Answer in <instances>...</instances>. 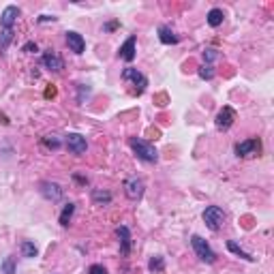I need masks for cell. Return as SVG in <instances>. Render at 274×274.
<instances>
[{
    "label": "cell",
    "mask_w": 274,
    "mask_h": 274,
    "mask_svg": "<svg viewBox=\"0 0 274 274\" xmlns=\"http://www.w3.org/2000/svg\"><path fill=\"white\" fill-rule=\"evenodd\" d=\"M129 146H131V150L137 154V159L143 161V163H156L159 161V152H156V148L152 146V143H148L143 139H137V137H131V139H129Z\"/></svg>",
    "instance_id": "obj_1"
},
{
    "label": "cell",
    "mask_w": 274,
    "mask_h": 274,
    "mask_svg": "<svg viewBox=\"0 0 274 274\" xmlns=\"http://www.w3.org/2000/svg\"><path fill=\"white\" fill-rule=\"evenodd\" d=\"M191 246H193L195 255H197L204 264H214V262H217V253L210 249V244H208L201 236H191Z\"/></svg>",
    "instance_id": "obj_2"
},
{
    "label": "cell",
    "mask_w": 274,
    "mask_h": 274,
    "mask_svg": "<svg viewBox=\"0 0 274 274\" xmlns=\"http://www.w3.org/2000/svg\"><path fill=\"white\" fill-rule=\"evenodd\" d=\"M204 223L210 231H219L225 223V212L219 206H208L204 210Z\"/></svg>",
    "instance_id": "obj_3"
},
{
    "label": "cell",
    "mask_w": 274,
    "mask_h": 274,
    "mask_svg": "<svg viewBox=\"0 0 274 274\" xmlns=\"http://www.w3.org/2000/svg\"><path fill=\"white\" fill-rule=\"evenodd\" d=\"M122 80L129 82L133 86V94H141L143 90H146V86H148L146 75L139 73V71L133 69V67H127L125 71H122Z\"/></svg>",
    "instance_id": "obj_4"
},
{
    "label": "cell",
    "mask_w": 274,
    "mask_h": 274,
    "mask_svg": "<svg viewBox=\"0 0 274 274\" xmlns=\"http://www.w3.org/2000/svg\"><path fill=\"white\" fill-rule=\"evenodd\" d=\"M259 152H262V139H257V137H251V139L236 143V156H240V159L259 156Z\"/></svg>",
    "instance_id": "obj_5"
},
{
    "label": "cell",
    "mask_w": 274,
    "mask_h": 274,
    "mask_svg": "<svg viewBox=\"0 0 274 274\" xmlns=\"http://www.w3.org/2000/svg\"><path fill=\"white\" fill-rule=\"evenodd\" d=\"M143 191H146V184H143L141 178L133 176V178H127L125 180V195L131 201H139L143 197Z\"/></svg>",
    "instance_id": "obj_6"
},
{
    "label": "cell",
    "mask_w": 274,
    "mask_h": 274,
    "mask_svg": "<svg viewBox=\"0 0 274 274\" xmlns=\"http://www.w3.org/2000/svg\"><path fill=\"white\" fill-rule=\"evenodd\" d=\"M233 122H236V112H233V107H229V105H225L217 114V118H214V125H217L219 131H227Z\"/></svg>",
    "instance_id": "obj_7"
},
{
    "label": "cell",
    "mask_w": 274,
    "mask_h": 274,
    "mask_svg": "<svg viewBox=\"0 0 274 274\" xmlns=\"http://www.w3.org/2000/svg\"><path fill=\"white\" fill-rule=\"evenodd\" d=\"M64 143H67L69 152H73V154H84V152L88 150V141H86V137L80 135V133H69V135H67V139H64Z\"/></svg>",
    "instance_id": "obj_8"
},
{
    "label": "cell",
    "mask_w": 274,
    "mask_h": 274,
    "mask_svg": "<svg viewBox=\"0 0 274 274\" xmlns=\"http://www.w3.org/2000/svg\"><path fill=\"white\" fill-rule=\"evenodd\" d=\"M41 62H43V67L45 69H49V71H54V73H60V71L64 69V62H62V58L56 54V51H45L43 58H41Z\"/></svg>",
    "instance_id": "obj_9"
},
{
    "label": "cell",
    "mask_w": 274,
    "mask_h": 274,
    "mask_svg": "<svg viewBox=\"0 0 274 274\" xmlns=\"http://www.w3.org/2000/svg\"><path fill=\"white\" fill-rule=\"evenodd\" d=\"M116 236L120 238V255L129 257L131 255V231H129V227L120 225L118 229H116Z\"/></svg>",
    "instance_id": "obj_10"
},
{
    "label": "cell",
    "mask_w": 274,
    "mask_h": 274,
    "mask_svg": "<svg viewBox=\"0 0 274 274\" xmlns=\"http://www.w3.org/2000/svg\"><path fill=\"white\" fill-rule=\"evenodd\" d=\"M67 45H69V49L73 51V54H84V49H86V41H84V37L80 35V32H75V30L67 32Z\"/></svg>",
    "instance_id": "obj_11"
},
{
    "label": "cell",
    "mask_w": 274,
    "mask_h": 274,
    "mask_svg": "<svg viewBox=\"0 0 274 274\" xmlns=\"http://www.w3.org/2000/svg\"><path fill=\"white\" fill-rule=\"evenodd\" d=\"M41 193H43V197L45 199H49V201H58L62 197V188L58 182H43L41 184Z\"/></svg>",
    "instance_id": "obj_12"
},
{
    "label": "cell",
    "mask_w": 274,
    "mask_h": 274,
    "mask_svg": "<svg viewBox=\"0 0 274 274\" xmlns=\"http://www.w3.org/2000/svg\"><path fill=\"white\" fill-rule=\"evenodd\" d=\"M19 17V9L15 4H9L6 9L2 11V17H0V24H2V28H13Z\"/></svg>",
    "instance_id": "obj_13"
},
{
    "label": "cell",
    "mask_w": 274,
    "mask_h": 274,
    "mask_svg": "<svg viewBox=\"0 0 274 274\" xmlns=\"http://www.w3.org/2000/svg\"><path fill=\"white\" fill-rule=\"evenodd\" d=\"M135 45H137V39H135V37H129L127 41L122 43L118 56H120L125 62H133V60H135Z\"/></svg>",
    "instance_id": "obj_14"
},
{
    "label": "cell",
    "mask_w": 274,
    "mask_h": 274,
    "mask_svg": "<svg viewBox=\"0 0 274 274\" xmlns=\"http://www.w3.org/2000/svg\"><path fill=\"white\" fill-rule=\"evenodd\" d=\"M159 39H161L163 45H176V43L180 41V37L176 35L169 26H161V28H159Z\"/></svg>",
    "instance_id": "obj_15"
},
{
    "label": "cell",
    "mask_w": 274,
    "mask_h": 274,
    "mask_svg": "<svg viewBox=\"0 0 274 274\" xmlns=\"http://www.w3.org/2000/svg\"><path fill=\"white\" fill-rule=\"evenodd\" d=\"M112 201V193L109 191H101V188H94L92 191V204L94 206H107Z\"/></svg>",
    "instance_id": "obj_16"
},
{
    "label": "cell",
    "mask_w": 274,
    "mask_h": 274,
    "mask_svg": "<svg viewBox=\"0 0 274 274\" xmlns=\"http://www.w3.org/2000/svg\"><path fill=\"white\" fill-rule=\"evenodd\" d=\"M223 19H225L223 9H212L210 13H208V24H210L212 28H219V26L223 24Z\"/></svg>",
    "instance_id": "obj_17"
},
{
    "label": "cell",
    "mask_w": 274,
    "mask_h": 274,
    "mask_svg": "<svg viewBox=\"0 0 274 274\" xmlns=\"http://www.w3.org/2000/svg\"><path fill=\"white\" fill-rule=\"evenodd\" d=\"M13 41V28H2L0 32V54H6V47H9V43Z\"/></svg>",
    "instance_id": "obj_18"
},
{
    "label": "cell",
    "mask_w": 274,
    "mask_h": 274,
    "mask_svg": "<svg viewBox=\"0 0 274 274\" xmlns=\"http://www.w3.org/2000/svg\"><path fill=\"white\" fill-rule=\"evenodd\" d=\"M227 249H229V251H231L233 255H236V257L244 259V262H255V257H251V255H249V253H246V251H242V249H240V246H238L236 242H233V240H229V242H227Z\"/></svg>",
    "instance_id": "obj_19"
},
{
    "label": "cell",
    "mask_w": 274,
    "mask_h": 274,
    "mask_svg": "<svg viewBox=\"0 0 274 274\" xmlns=\"http://www.w3.org/2000/svg\"><path fill=\"white\" fill-rule=\"evenodd\" d=\"M73 212H75V204H69L62 208V212H60V225L62 227H69V223H71V219H73Z\"/></svg>",
    "instance_id": "obj_20"
},
{
    "label": "cell",
    "mask_w": 274,
    "mask_h": 274,
    "mask_svg": "<svg viewBox=\"0 0 274 274\" xmlns=\"http://www.w3.org/2000/svg\"><path fill=\"white\" fill-rule=\"evenodd\" d=\"M22 255H24V257H28V259H32V257H37V255H39V249L30 242V240H24V242H22Z\"/></svg>",
    "instance_id": "obj_21"
},
{
    "label": "cell",
    "mask_w": 274,
    "mask_h": 274,
    "mask_svg": "<svg viewBox=\"0 0 274 274\" xmlns=\"http://www.w3.org/2000/svg\"><path fill=\"white\" fill-rule=\"evenodd\" d=\"M148 270L150 272H163V270H165V259H163V257H152V259H150V262H148Z\"/></svg>",
    "instance_id": "obj_22"
},
{
    "label": "cell",
    "mask_w": 274,
    "mask_h": 274,
    "mask_svg": "<svg viewBox=\"0 0 274 274\" xmlns=\"http://www.w3.org/2000/svg\"><path fill=\"white\" fill-rule=\"evenodd\" d=\"M43 143H45V146H47L49 150H56V148H60V137H58V135H45L43 137Z\"/></svg>",
    "instance_id": "obj_23"
},
{
    "label": "cell",
    "mask_w": 274,
    "mask_h": 274,
    "mask_svg": "<svg viewBox=\"0 0 274 274\" xmlns=\"http://www.w3.org/2000/svg\"><path fill=\"white\" fill-rule=\"evenodd\" d=\"M0 268H2V274H15V257H6Z\"/></svg>",
    "instance_id": "obj_24"
},
{
    "label": "cell",
    "mask_w": 274,
    "mask_h": 274,
    "mask_svg": "<svg viewBox=\"0 0 274 274\" xmlns=\"http://www.w3.org/2000/svg\"><path fill=\"white\" fill-rule=\"evenodd\" d=\"M197 73H199L201 80H212V77H214V69H212V64H201Z\"/></svg>",
    "instance_id": "obj_25"
},
{
    "label": "cell",
    "mask_w": 274,
    "mask_h": 274,
    "mask_svg": "<svg viewBox=\"0 0 274 274\" xmlns=\"http://www.w3.org/2000/svg\"><path fill=\"white\" fill-rule=\"evenodd\" d=\"M217 58H219V54H217V49H212V47H208L206 51H204V64H210L212 60H217Z\"/></svg>",
    "instance_id": "obj_26"
},
{
    "label": "cell",
    "mask_w": 274,
    "mask_h": 274,
    "mask_svg": "<svg viewBox=\"0 0 274 274\" xmlns=\"http://www.w3.org/2000/svg\"><path fill=\"white\" fill-rule=\"evenodd\" d=\"M88 274H109V272L103 268L101 264H94V266H90V268H88Z\"/></svg>",
    "instance_id": "obj_27"
},
{
    "label": "cell",
    "mask_w": 274,
    "mask_h": 274,
    "mask_svg": "<svg viewBox=\"0 0 274 274\" xmlns=\"http://www.w3.org/2000/svg\"><path fill=\"white\" fill-rule=\"evenodd\" d=\"M24 51H26V54H32V51H37V43H32V41L26 43L24 45Z\"/></svg>",
    "instance_id": "obj_28"
},
{
    "label": "cell",
    "mask_w": 274,
    "mask_h": 274,
    "mask_svg": "<svg viewBox=\"0 0 274 274\" xmlns=\"http://www.w3.org/2000/svg\"><path fill=\"white\" fill-rule=\"evenodd\" d=\"M56 94V88L54 86H51V88H47V90H45V96H47V99H49V96H54Z\"/></svg>",
    "instance_id": "obj_29"
},
{
    "label": "cell",
    "mask_w": 274,
    "mask_h": 274,
    "mask_svg": "<svg viewBox=\"0 0 274 274\" xmlns=\"http://www.w3.org/2000/svg\"><path fill=\"white\" fill-rule=\"evenodd\" d=\"M73 178H75L77 182H80V184H88V178H82V176H77V174L73 176Z\"/></svg>",
    "instance_id": "obj_30"
},
{
    "label": "cell",
    "mask_w": 274,
    "mask_h": 274,
    "mask_svg": "<svg viewBox=\"0 0 274 274\" xmlns=\"http://www.w3.org/2000/svg\"><path fill=\"white\" fill-rule=\"evenodd\" d=\"M114 28H118V22H109V24H105V30H114Z\"/></svg>",
    "instance_id": "obj_31"
},
{
    "label": "cell",
    "mask_w": 274,
    "mask_h": 274,
    "mask_svg": "<svg viewBox=\"0 0 274 274\" xmlns=\"http://www.w3.org/2000/svg\"><path fill=\"white\" fill-rule=\"evenodd\" d=\"M0 120H2V125H9V120H6V116L0 114Z\"/></svg>",
    "instance_id": "obj_32"
}]
</instances>
